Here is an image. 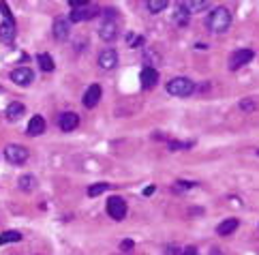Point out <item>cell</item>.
Returning <instances> with one entry per match:
<instances>
[{
    "label": "cell",
    "mask_w": 259,
    "mask_h": 255,
    "mask_svg": "<svg viewBox=\"0 0 259 255\" xmlns=\"http://www.w3.org/2000/svg\"><path fill=\"white\" fill-rule=\"evenodd\" d=\"M206 26L212 30V32H217V34H221V32H225L229 26H231V13L227 11L225 7H217L214 11H212L210 15H208V22H206Z\"/></svg>",
    "instance_id": "cell-1"
},
{
    "label": "cell",
    "mask_w": 259,
    "mask_h": 255,
    "mask_svg": "<svg viewBox=\"0 0 259 255\" xmlns=\"http://www.w3.org/2000/svg\"><path fill=\"white\" fill-rule=\"evenodd\" d=\"M195 90V84L189 77H174L167 81V93L171 97H189Z\"/></svg>",
    "instance_id": "cell-2"
},
{
    "label": "cell",
    "mask_w": 259,
    "mask_h": 255,
    "mask_svg": "<svg viewBox=\"0 0 259 255\" xmlns=\"http://www.w3.org/2000/svg\"><path fill=\"white\" fill-rule=\"evenodd\" d=\"M28 157H30L28 148H24L20 144H9L5 148V159L9 163H13V165H24V163L28 161Z\"/></svg>",
    "instance_id": "cell-3"
},
{
    "label": "cell",
    "mask_w": 259,
    "mask_h": 255,
    "mask_svg": "<svg viewBox=\"0 0 259 255\" xmlns=\"http://www.w3.org/2000/svg\"><path fill=\"white\" fill-rule=\"evenodd\" d=\"M0 11L5 13V22L0 24V41L11 43L15 39V22H13V17H11V13H9V9H7L5 3L0 5Z\"/></svg>",
    "instance_id": "cell-4"
},
{
    "label": "cell",
    "mask_w": 259,
    "mask_h": 255,
    "mask_svg": "<svg viewBox=\"0 0 259 255\" xmlns=\"http://www.w3.org/2000/svg\"><path fill=\"white\" fill-rule=\"evenodd\" d=\"M97 15H101V9L97 5H86V7H81V9H73L71 15H69V22H90V20H95Z\"/></svg>",
    "instance_id": "cell-5"
},
{
    "label": "cell",
    "mask_w": 259,
    "mask_h": 255,
    "mask_svg": "<svg viewBox=\"0 0 259 255\" xmlns=\"http://www.w3.org/2000/svg\"><path fill=\"white\" fill-rule=\"evenodd\" d=\"M126 202L120 195H112L107 199V215L112 217V219H116V221H122V219L126 217Z\"/></svg>",
    "instance_id": "cell-6"
},
{
    "label": "cell",
    "mask_w": 259,
    "mask_h": 255,
    "mask_svg": "<svg viewBox=\"0 0 259 255\" xmlns=\"http://www.w3.org/2000/svg\"><path fill=\"white\" fill-rule=\"evenodd\" d=\"M99 34H101V39L107 41V43L116 41L118 39V24H116V20L105 17V20L101 22V26H99Z\"/></svg>",
    "instance_id": "cell-7"
},
{
    "label": "cell",
    "mask_w": 259,
    "mask_h": 255,
    "mask_svg": "<svg viewBox=\"0 0 259 255\" xmlns=\"http://www.w3.org/2000/svg\"><path fill=\"white\" fill-rule=\"evenodd\" d=\"M253 56H255V52H253V50H240V52H234V54H231V58H229V69H231V71H238L240 67L248 65V62L253 60Z\"/></svg>",
    "instance_id": "cell-8"
},
{
    "label": "cell",
    "mask_w": 259,
    "mask_h": 255,
    "mask_svg": "<svg viewBox=\"0 0 259 255\" xmlns=\"http://www.w3.org/2000/svg\"><path fill=\"white\" fill-rule=\"evenodd\" d=\"M140 81H142V88L144 90H150L159 84V71L154 67H144L140 73Z\"/></svg>",
    "instance_id": "cell-9"
},
{
    "label": "cell",
    "mask_w": 259,
    "mask_h": 255,
    "mask_svg": "<svg viewBox=\"0 0 259 255\" xmlns=\"http://www.w3.org/2000/svg\"><path fill=\"white\" fill-rule=\"evenodd\" d=\"M11 79L15 81L17 86H28L30 81L34 79V71L28 67H17L11 71Z\"/></svg>",
    "instance_id": "cell-10"
},
{
    "label": "cell",
    "mask_w": 259,
    "mask_h": 255,
    "mask_svg": "<svg viewBox=\"0 0 259 255\" xmlns=\"http://www.w3.org/2000/svg\"><path fill=\"white\" fill-rule=\"evenodd\" d=\"M101 86L99 84H90L88 86V90L84 93V99H81V103H84V107H88V109H92V107H97V103H99V99H101Z\"/></svg>",
    "instance_id": "cell-11"
},
{
    "label": "cell",
    "mask_w": 259,
    "mask_h": 255,
    "mask_svg": "<svg viewBox=\"0 0 259 255\" xmlns=\"http://www.w3.org/2000/svg\"><path fill=\"white\" fill-rule=\"evenodd\" d=\"M54 36H56L58 41H67L69 34H71V22L67 20V17H58L56 22H54Z\"/></svg>",
    "instance_id": "cell-12"
},
{
    "label": "cell",
    "mask_w": 259,
    "mask_h": 255,
    "mask_svg": "<svg viewBox=\"0 0 259 255\" xmlns=\"http://www.w3.org/2000/svg\"><path fill=\"white\" fill-rule=\"evenodd\" d=\"M58 124H60V129H62L64 133H69V131H73V129H77L79 116H77L75 112H64V114H60V118H58Z\"/></svg>",
    "instance_id": "cell-13"
},
{
    "label": "cell",
    "mask_w": 259,
    "mask_h": 255,
    "mask_svg": "<svg viewBox=\"0 0 259 255\" xmlns=\"http://www.w3.org/2000/svg\"><path fill=\"white\" fill-rule=\"evenodd\" d=\"M116 65H118V54L114 50H105V52L99 54V67L101 69L112 71V69H116Z\"/></svg>",
    "instance_id": "cell-14"
},
{
    "label": "cell",
    "mask_w": 259,
    "mask_h": 255,
    "mask_svg": "<svg viewBox=\"0 0 259 255\" xmlns=\"http://www.w3.org/2000/svg\"><path fill=\"white\" fill-rule=\"evenodd\" d=\"M43 131H45V118L43 116H32L26 133H28V135H41Z\"/></svg>",
    "instance_id": "cell-15"
},
{
    "label": "cell",
    "mask_w": 259,
    "mask_h": 255,
    "mask_svg": "<svg viewBox=\"0 0 259 255\" xmlns=\"http://www.w3.org/2000/svg\"><path fill=\"white\" fill-rule=\"evenodd\" d=\"M189 20H191V13L178 3V7H176V11H174V24L176 26H187Z\"/></svg>",
    "instance_id": "cell-16"
},
{
    "label": "cell",
    "mask_w": 259,
    "mask_h": 255,
    "mask_svg": "<svg viewBox=\"0 0 259 255\" xmlns=\"http://www.w3.org/2000/svg\"><path fill=\"white\" fill-rule=\"evenodd\" d=\"M238 225H240L238 219H225V221L217 227V232H219L221 236H229V234H234V232H236V227H238Z\"/></svg>",
    "instance_id": "cell-17"
},
{
    "label": "cell",
    "mask_w": 259,
    "mask_h": 255,
    "mask_svg": "<svg viewBox=\"0 0 259 255\" xmlns=\"http://www.w3.org/2000/svg\"><path fill=\"white\" fill-rule=\"evenodd\" d=\"M24 112H26V107H24V103H11L7 107V118L9 120H20V118L24 116Z\"/></svg>",
    "instance_id": "cell-18"
},
{
    "label": "cell",
    "mask_w": 259,
    "mask_h": 255,
    "mask_svg": "<svg viewBox=\"0 0 259 255\" xmlns=\"http://www.w3.org/2000/svg\"><path fill=\"white\" fill-rule=\"evenodd\" d=\"M36 62H39V69L41 71H45V73H52L54 71V60H52V56L50 54H39V56H36Z\"/></svg>",
    "instance_id": "cell-19"
},
{
    "label": "cell",
    "mask_w": 259,
    "mask_h": 255,
    "mask_svg": "<svg viewBox=\"0 0 259 255\" xmlns=\"http://www.w3.org/2000/svg\"><path fill=\"white\" fill-rule=\"evenodd\" d=\"M184 9H187L189 13H199L203 9L208 7V3H203V0H191V3H180Z\"/></svg>",
    "instance_id": "cell-20"
},
{
    "label": "cell",
    "mask_w": 259,
    "mask_h": 255,
    "mask_svg": "<svg viewBox=\"0 0 259 255\" xmlns=\"http://www.w3.org/2000/svg\"><path fill=\"white\" fill-rule=\"evenodd\" d=\"M148 11L150 13H161V11H165V9H167V0H148Z\"/></svg>",
    "instance_id": "cell-21"
},
{
    "label": "cell",
    "mask_w": 259,
    "mask_h": 255,
    "mask_svg": "<svg viewBox=\"0 0 259 255\" xmlns=\"http://www.w3.org/2000/svg\"><path fill=\"white\" fill-rule=\"evenodd\" d=\"M22 234L20 232H3L0 234V244H9V242H20Z\"/></svg>",
    "instance_id": "cell-22"
},
{
    "label": "cell",
    "mask_w": 259,
    "mask_h": 255,
    "mask_svg": "<svg viewBox=\"0 0 259 255\" xmlns=\"http://www.w3.org/2000/svg\"><path fill=\"white\" fill-rule=\"evenodd\" d=\"M17 185H20L22 191H32V189L36 187V180H34V176H28V174H26V176L20 178V182H17Z\"/></svg>",
    "instance_id": "cell-23"
},
{
    "label": "cell",
    "mask_w": 259,
    "mask_h": 255,
    "mask_svg": "<svg viewBox=\"0 0 259 255\" xmlns=\"http://www.w3.org/2000/svg\"><path fill=\"white\" fill-rule=\"evenodd\" d=\"M107 189H109L107 182H97V185L88 187V195H90V197H97V195H101V193H105Z\"/></svg>",
    "instance_id": "cell-24"
},
{
    "label": "cell",
    "mask_w": 259,
    "mask_h": 255,
    "mask_svg": "<svg viewBox=\"0 0 259 255\" xmlns=\"http://www.w3.org/2000/svg\"><path fill=\"white\" fill-rule=\"evenodd\" d=\"M238 107L242 109V112H253V109L257 107V99H242Z\"/></svg>",
    "instance_id": "cell-25"
},
{
    "label": "cell",
    "mask_w": 259,
    "mask_h": 255,
    "mask_svg": "<svg viewBox=\"0 0 259 255\" xmlns=\"http://www.w3.org/2000/svg\"><path fill=\"white\" fill-rule=\"evenodd\" d=\"M126 43H128V48H135V45H142V43H144V36L131 32V34H128V41H126Z\"/></svg>",
    "instance_id": "cell-26"
},
{
    "label": "cell",
    "mask_w": 259,
    "mask_h": 255,
    "mask_svg": "<svg viewBox=\"0 0 259 255\" xmlns=\"http://www.w3.org/2000/svg\"><path fill=\"white\" fill-rule=\"evenodd\" d=\"M193 142L189 144H180V142H169V150H180V148H191Z\"/></svg>",
    "instance_id": "cell-27"
},
{
    "label": "cell",
    "mask_w": 259,
    "mask_h": 255,
    "mask_svg": "<svg viewBox=\"0 0 259 255\" xmlns=\"http://www.w3.org/2000/svg\"><path fill=\"white\" fill-rule=\"evenodd\" d=\"M69 5H71L73 9H81V7L90 5V3H88V0H69Z\"/></svg>",
    "instance_id": "cell-28"
},
{
    "label": "cell",
    "mask_w": 259,
    "mask_h": 255,
    "mask_svg": "<svg viewBox=\"0 0 259 255\" xmlns=\"http://www.w3.org/2000/svg\"><path fill=\"white\" fill-rule=\"evenodd\" d=\"M120 249H122V251H131V249H133V240H131V238L122 240V242H120Z\"/></svg>",
    "instance_id": "cell-29"
},
{
    "label": "cell",
    "mask_w": 259,
    "mask_h": 255,
    "mask_svg": "<svg viewBox=\"0 0 259 255\" xmlns=\"http://www.w3.org/2000/svg\"><path fill=\"white\" fill-rule=\"evenodd\" d=\"M180 255H197V249H195V247H187Z\"/></svg>",
    "instance_id": "cell-30"
},
{
    "label": "cell",
    "mask_w": 259,
    "mask_h": 255,
    "mask_svg": "<svg viewBox=\"0 0 259 255\" xmlns=\"http://www.w3.org/2000/svg\"><path fill=\"white\" fill-rule=\"evenodd\" d=\"M154 191H156V187H154V185H150V187H146V189H144V195H146V197H150V195L154 193Z\"/></svg>",
    "instance_id": "cell-31"
},
{
    "label": "cell",
    "mask_w": 259,
    "mask_h": 255,
    "mask_svg": "<svg viewBox=\"0 0 259 255\" xmlns=\"http://www.w3.org/2000/svg\"><path fill=\"white\" fill-rule=\"evenodd\" d=\"M210 255H223V251H219V249H214V251H212Z\"/></svg>",
    "instance_id": "cell-32"
},
{
    "label": "cell",
    "mask_w": 259,
    "mask_h": 255,
    "mask_svg": "<svg viewBox=\"0 0 259 255\" xmlns=\"http://www.w3.org/2000/svg\"><path fill=\"white\" fill-rule=\"evenodd\" d=\"M257 154H259V152H257Z\"/></svg>",
    "instance_id": "cell-33"
}]
</instances>
